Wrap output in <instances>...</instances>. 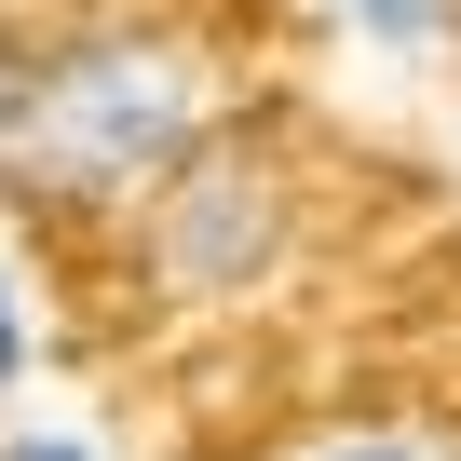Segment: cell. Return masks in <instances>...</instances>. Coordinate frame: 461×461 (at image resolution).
Listing matches in <instances>:
<instances>
[{
	"label": "cell",
	"mask_w": 461,
	"mask_h": 461,
	"mask_svg": "<svg viewBox=\"0 0 461 461\" xmlns=\"http://www.w3.org/2000/svg\"><path fill=\"white\" fill-rule=\"evenodd\" d=\"M0 461H109V434H82V420H14Z\"/></svg>",
	"instance_id": "8992f818"
},
{
	"label": "cell",
	"mask_w": 461,
	"mask_h": 461,
	"mask_svg": "<svg viewBox=\"0 0 461 461\" xmlns=\"http://www.w3.org/2000/svg\"><path fill=\"white\" fill-rule=\"evenodd\" d=\"M230 55L176 14H82L28 68H0V176L55 217L149 203L203 136H230Z\"/></svg>",
	"instance_id": "6da1fadb"
},
{
	"label": "cell",
	"mask_w": 461,
	"mask_h": 461,
	"mask_svg": "<svg viewBox=\"0 0 461 461\" xmlns=\"http://www.w3.org/2000/svg\"><path fill=\"white\" fill-rule=\"evenodd\" d=\"M28 366H41V339H28V285H14V258H0V407L28 393Z\"/></svg>",
	"instance_id": "5b68a950"
},
{
	"label": "cell",
	"mask_w": 461,
	"mask_h": 461,
	"mask_svg": "<svg viewBox=\"0 0 461 461\" xmlns=\"http://www.w3.org/2000/svg\"><path fill=\"white\" fill-rule=\"evenodd\" d=\"M122 245H136V285H149V312H176V326H203V312H258L285 272H299V245H312V190H299V163L272 149V136H203L149 203H122Z\"/></svg>",
	"instance_id": "7a4b0ae2"
},
{
	"label": "cell",
	"mask_w": 461,
	"mask_h": 461,
	"mask_svg": "<svg viewBox=\"0 0 461 461\" xmlns=\"http://www.w3.org/2000/svg\"><path fill=\"white\" fill-rule=\"evenodd\" d=\"M285 461H461L434 420H339V434H312V447H285Z\"/></svg>",
	"instance_id": "277c9868"
},
{
	"label": "cell",
	"mask_w": 461,
	"mask_h": 461,
	"mask_svg": "<svg viewBox=\"0 0 461 461\" xmlns=\"http://www.w3.org/2000/svg\"><path fill=\"white\" fill-rule=\"evenodd\" d=\"M326 28L366 41L380 68H447L461 55V0H326Z\"/></svg>",
	"instance_id": "3957f363"
}]
</instances>
